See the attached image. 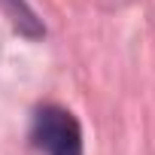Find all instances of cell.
Wrapping results in <instances>:
<instances>
[{
	"label": "cell",
	"instance_id": "cell-1",
	"mask_svg": "<svg viewBox=\"0 0 155 155\" xmlns=\"http://www.w3.org/2000/svg\"><path fill=\"white\" fill-rule=\"evenodd\" d=\"M34 143L49 155H82V131L64 107H40L34 116Z\"/></svg>",
	"mask_w": 155,
	"mask_h": 155
},
{
	"label": "cell",
	"instance_id": "cell-2",
	"mask_svg": "<svg viewBox=\"0 0 155 155\" xmlns=\"http://www.w3.org/2000/svg\"><path fill=\"white\" fill-rule=\"evenodd\" d=\"M12 15H15V25L25 31V34H31V37H40L43 31H40V25H37V15L25 6V0H0Z\"/></svg>",
	"mask_w": 155,
	"mask_h": 155
}]
</instances>
